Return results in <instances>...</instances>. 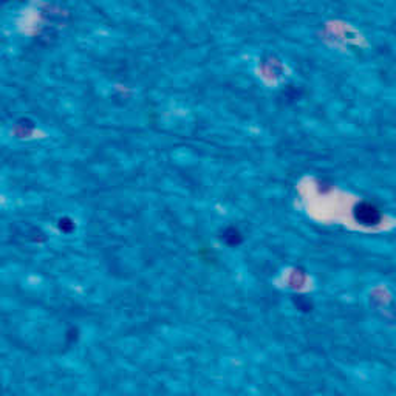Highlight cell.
<instances>
[{
	"mask_svg": "<svg viewBox=\"0 0 396 396\" xmlns=\"http://www.w3.org/2000/svg\"><path fill=\"white\" fill-rule=\"evenodd\" d=\"M354 217L364 225H376L381 220V212L375 204L362 201L354 208Z\"/></svg>",
	"mask_w": 396,
	"mask_h": 396,
	"instance_id": "1",
	"label": "cell"
},
{
	"mask_svg": "<svg viewBox=\"0 0 396 396\" xmlns=\"http://www.w3.org/2000/svg\"><path fill=\"white\" fill-rule=\"evenodd\" d=\"M33 129H34V122L30 121L28 118H22V119H19V121H17V124H16V127H14L17 136H28V135H31Z\"/></svg>",
	"mask_w": 396,
	"mask_h": 396,
	"instance_id": "2",
	"label": "cell"
},
{
	"mask_svg": "<svg viewBox=\"0 0 396 396\" xmlns=\"http://www.w3.org/2000/svg\"><path fill=\"white\" fill-rule=\"evenodd\" d=\"M300 96H302V93H300V88H297V87L290 85V87H286V88L283 90V98H285L286 101H296V99H299Z\"/></svg>",
	"mask_w": 396,
	"mask_h": 396,
	"instance_id": "3",
	"label": "cell"
},
{
	"mask_svg": "<svg viewBox=\"0 0 396 396\" xmlns=\"http://www.w3.org/2000/svg\"><path fill=\"white\" fill-rule=\"evenodd\" d=\"M225 237L229 243H237L240 240V236H238V232L234 229V228H228L226 232H225Z\"/></svg>",
	"mask_w": 396,
	"mask_h": 396,
	"instance_id": "4",
	"label": "cell"
},
{
	"mask_svg": "<svg viewBox=\"0 0 396 396\" xmlns=\"http://www.w3.org/2000/svg\"><path fill=\"white\" fill-rule=\"evenodd\" d=\"M59 226H61V229L62 231H73V228H75V225H73V222L70 220V218L68 217H64V218H61L59 220Z\"/></svg>",
	"mask_w": 396,
	"mask_h": 396,
	"instance_id": "5",
	"label": "cell"
},
{
	"mask_svg": "<svg viewBox=\"0 0 396 396\" xmlns=\"http://www.w3.org/2000/svg\"><path fill=\"white\" fill-rule=\"evenodd\" d=\"M3 2H8V0H3Z\"/></svg>",
	"mask_w": 396,
	"mask_h": 396,
	"instance_id": "6",
	"label": "cell"
}]
</instances>
